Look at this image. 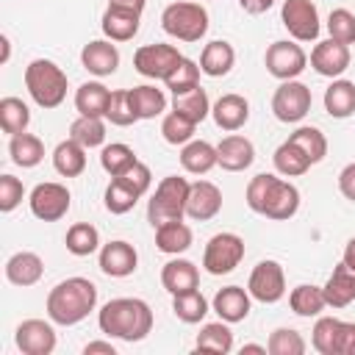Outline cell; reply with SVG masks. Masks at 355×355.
<instances>
[{"mask_svg":"<svg viewBox=\"0 0 355 355\" xmlns=\"http://www.w3.org/2000/svg\"><path fill=\"white\" fill-rule=\"evenodd\" d=\"M97 324H100V330L105 336L133 344V341H141V338L150 336V330H153V311L139 297H116V300H108L100 308Z\"/></svg>","mask_w":355,"mask_h":355,"instance_id":"6da1fadb","label":"cell"},{"mask_svg":"<svg viewBox=\"0 0 355 355\" xmlns=\"http://www.w3.org/2000/svg\"><path fill=\"white\" fill-rule=\"evenodd\" d=\"M247 205L266 219H291L300 208V191L272 172H261L247 183Z\"/></svg>","mask_w":355,"mask_h":355,"instance_id":"7a4b0ae2","label":"cell"},{"mask_svg":"<svg viewBox=\"0 0 355 355\" xmlns=\"http://www.w3.org/2000/svg\"><path fill=\"white\" fill-rule=\"evenodd\" d=\"M97 305V286L86 277H67L47 294V316L53 324H78Z\"/></svg>","mask_w":355,"mask_h":355,"instance_id":"3957f363","label":"cell"},{"mask_svg":"<svg viewBox=\"0 0 355 355\" xmlns=\"http://www.w3.org/2000/svg\"><path fill=\"white\" fill-rule=\"evenodd\" d=\"M67 72L50 58H33L25 67V86L39 108H58L67 97Z\"/></svg>","mask_w":355,"mask_h":355,"instance_id":"277c9868","label":"cell"},{"mask_svg":"<svg viewBox=\"0 0 355 355\" xmlns=\"http://www.w3.org/2000/svg\"><path fill=\"white\" fill-rule=\"evenodd\" d=\"M189 189L191 183L180 175H166L158 186L155 194L147 202V222L153 227L166 225V222H178L186 216V200H189Z\"/></svg>","mask_w":355,"mask_h":355,"instance_id":"5b68a950","label":"cell"},{"mask_svg":"<svg viewBox=\"0 0 355 355\" xmlns=\"http://www.w3.org/2000/svg\"><path fill=\"white\" fill-rule=\"evenodd\" d=\"M161 28L178 42H200L208 33V11L189 0L169 3L161 11Z\"/></svg>","mask_w":355,"mask_h":355,"instance_id":"8992f818","label":"cell"},{"mask_svg":"<svg viewBox=\"0 0 355 355\" xmlns=\"http://www.w3.org/2000/svg\"><path fill=\"white\" fill-rule=\"evenodd\" d=\"M244 258V239L236 233H216L208 239L202 252V266L208 275H227Z\"/></svg>","mask_w":355,"mask_h":355,"instance_id":"52a82bcc","label":"cell"},{"mask_svg":"<svg viewBox=\"0 0 355 355\" xmlns=\"http://www.w3.org/2000/svg\"><path fill=\"white\" fill-rule=\"evenodd\" d=\"M180 50L175 44H141L136 53H133V67L139 75L144 78H155V80H166L169 72L180 64Z\"/></svg>","mask_w":355,"mask_h":355,"instance_id":"ba28073f","label":"cell"},{"mask_svg":"<svg viewBox=\"0 0 355 355\" xmlns=\"http://www.w3.org/2000/svg\"><path fill=\"white\" fill-rule=\"evenodd\" d=\"M31 214L42 222H58L67 216L69 211V202H72V194L64 183H55V180H47V183H39L33 186L31 191Z\"/></svg>","mask_w":355,"mask_h":355,"instance_id":"9c48e42d","label":"cell"},{"mask_svg":"<svg viewBox=\"0 0 355 355\" xmlns=\"http://www.w3.org/2000/svg\"><path fill=\"white\" fill-rule=\"evenodd\" d=\"M266 72L277 80H294L305 67H308V55L297 42H272L266 47L263 55Z\"/></svg>","mask_w":355,"mask_h":355,"instance_id":"30bf717a","label":"cell"},{"mask_svg":"<svg viewBox=\"0 0 355 355\" xmlns=\"http://www.w3.org/2000/svg\"><path fill=\"white\" fill-rule=\"evenodd\" d=\"M311 89L305 83H300L297 78L294 80H283L277 89H275V97H272V111L280 122H300L308 111H311Z\"/></svg>","mask_w":355,"mask_h":355,"instance_id":"8fae6325","label":"cell"},{"mask_svg":"<svg viewBox=\"0 0 355 355\" xmlns=\"http://www.w3.org/2000/svg\"><path fill=\"white\" fill-rule=\"evenodd\" d=\"M247 291H250L252 300H258V302H263V305L280 302L283 294H286V275H283V266H280L277 261H261V263L250 272Z\"/></svg>","mask_w":355,"mask_h":355,"instance_id":"7c38bea8","label":"cell"},{"mask_svg":"<svg viewBox=\"0 0 355 355\" xmlns=\"http://www.w3.org/2000/svg\"><path fill=\"white\" fill-rule=\"evenodd\" d=\"M280 19L297 42H313L322 31L319 11L311 0H286L283 8H280Z\"/></svg>","mask_w":355,"mask_h":355,"instance_id":"4fadbf2b","label":"cell"},{"mask_svg":"<svg viewBox=\"0 0 355 355\" xmlns=\"http://www.w3.org/2000/svg\"><path fill=\"white\" fill-rule=\"evenodd\" d=\"M14 341L25 355H50L55 349V330L44 319H25L17 324Z\"/></svg>","mask_w":355,"mask_h":355,"instance_id":"5bb4252c","label":"cell"},{"mask_svg":"<svg viewBox=\"0 0 355 355\" xmlns=\"http://www.w3.org/2000/svg\"><path fill=\"white\" fill-rule=\"evenodd\" d=\"M222 211V191L211 180H197L189 189L186 200V216L194 222H208Z\"/></svg>","mask_w":355,"mask_h":355,"instance_id":"9a60e30c","label":"cell"},{"mask_svg":"<svg viewBox=\"0 0 355 355\" xmlns=\"http://www.w3.org/2000/svg\"><path fill=\"white\" fill-rule=\"evenodd\" d=\"M311 67L324 78L344 75L349 67V44H341L336 39L316 42V47L311 50Z\"/></svg>","mask_w":355,"mask_h":355,"instance_id":"2e32d148","label":"cell"},{"mask_svg":"<svg viewBox=\"0 0 355 355\" xmlns=\"http://www.w3.org/2000/svg\"><path fill=\"white\" fill-rule=\"evenodd\" d=\"M139 22H141V11L108 3V8L103 11L100 28H103L105 39H111V42H130L139 33Z\"/></svg>","mask_w":355,"mask_h":355,"instance_id":"e0dca14e","label":"cell"},{"mask_svg":"<svg viewBox=\"0 0 355 355\" xmlns=\"http://www.w3.org/2000/svg\"><path fill=\"white\" fill-rule=\"evenodd\" d=\"M255 161V147L247 136L230 133L216 144V166H222L225 172H244L247 166H252Z\"/></svg>","mask_w":355,"mask_h":355,"instance_id":"ac0fdd59","label":"cell"},{"mask_svg":"<svg viewBox=\"0 0 355 355\" xmlns=\"http://www.w3.org/2000/svg\"><path fill=\"white\" fill-rule=\"evenodd\" d=\"M80 64L86 72H92L97 78L114 75L119 67V50H116V44H111V39H94V42L83 44Z\"/></svg>","mask_w":355,"mask_h":355,"instance_id":"d6986e66","label":"cell"},{"mask_svg":"<svg viewBox=\"0 0 355 355\" xmlns=\"http://www.w3.org/2000/svg\"><path fill=\"white\" fill-rule=\"evenodd\" d=\"M211 116H214L216 128L233 133V130H239V128L247 125V119H250V103H247V97H241V94H236V92L222 94V97L211 105Z\"/></svg>","mask_w":355,"mask_h":355,"instance_id":"ffe728a7","label":"cell"},{"mask_svg":"<svg viewBox=\"0 0 355 355\" xmlns=\"http://www.w3.org/2000/svg\"><path fill=\"white\" fill-rule=\"evenodd\" d=\"M136 263H139V255L128 241H108L100 250V269L108 277H128L136 272Z\"/></svg>","mask_w":355,"mask_h":355,"instance_id":"44dd1931","label":"cell"},{"mask_svg":"<svg viewBox=\"0 0 355 355\" xmlns=\"http://www.w3.org/2000/svg\"><path fill=\"white\" fill-rule=\"evenodd\" d=\"M211 305L222 322H227V324L244 322L250 316V291H244L241 286H225L214 294Z\"/></svg>","mask_w":355,"mask_h":355,"instance_id":"7402d4cb","label":"cell"},{"mask_svg":"<svg viewBox=\"0 0 355 355\" xmlns=\"http://www.w3.org/2000/svg\"><path fill=\"white\" fill-rule=\"evenodd\" d=\"M42 275H44V263H42V258L36 252L22 250V252H14L6 261V277H8V283H14L19 288L36 286L42 280Z\"/></svg>","mask_w":355,"mask_h":355,"instance_id":"603a6c76","label":"cell"},{"mask_svg":"<svg viewBox=\"0 0 355 355\" xmlns=\"http://www.w3.org/2000/svg\"><path fill=\"white\" fill-rule=\"evenodd\" d=\"M161 286L175 297L183 291H191L200 286V269L186 258H172L161 269Z\"/></svg>","mask_w":355,"mask_h":355,"instance_id":"cb8c5ba5","label":"cell"},{"mask_svg":"<svg viewBox=\"0 0 355 355\" xmlns=\"http://www.w3.org/2000/svg\"><path fill=\"white\" fill-rule=\"evenodd\" d=\"M233 64H236V50H233V44L225 42V39L208 42V44L202 47V53H200V69H202L208 78H222V75H227V72L233 69Z\"/></svg>","mask_w":355,"mask_h":355,"instance_id":"d4e9b609","label":"cell"},{"mask_svg":"<svg viewBox=\"0 0 355 355\" xmlns=\"http://www.w3.org/2000/svg\"><path fill=\"white\" fill-rule=\"evenodd\" d=\"M322 291H324L327 308H347L349 302H355V275L347 269L344 261L333 269V275L327 277Z\"/></svg>","mask_w":355,"mask_h":355,"instance_id":"484cf974","label":"cell"},{"mask_svg":"<svg viewBox=\"0 0 355 355\" xmlns=\"http://www.w3.org/2000/svg\"><path fill=\"white\" fill-rule=\"evenodd\" d=\"M53 166L64 178H78L86 169V147L78 144L75 139H64L53 150Z\"/></svg>","mask_w":355,"mask_h":355,"instance_id":"4316f807","label":"cell"},{"mask_svg":"<svg viewBox=\"0 0 355 355\" xmlns=\"http://www.w3.org/2000/svg\"><path fill=\"white\" fill-rule=\"evenodd\" d=\"M180 166L191 175H205L216 166V147L202 141V139H191L183 144L180 150Z\"/></svg>","mask_w":355,"mask_h":355,"instance_id":"83f0119b","label":"cell"},{"mask_svg":"<svg viewBox=\"0 0 355 355\" xmlns=\"http://www.w3.org/2000/svg\"><path fill=\"white\" fill-rule=\"evenodd\" d=\"M191 239H194V233H191V227H189L183 219L166 222V225H158V227H155V247H158L161 252H166V255H180V252H186V250L191 247Z\"/></svg>","mask_w":355,"mask_h":355,"instance_id":"f1b7e54d","label":"cell"},{"mask_svg":"<svg viewBox=\"0 0 355 355\" xmlns=\"http://www.w3.org/2000/svg\"><path fill=\"white\" fill-rule=\"evenodd\" d=\"M111 100V89H105L100 80H86L75 92V108L86 116H105Z\"/></svg>","mask_w":355,"mask_h":355,"instance_id":"f546056e","label":"cell"},{"mask_svg":"<svg viewBox=\"0 0 355 355\" xmlns=\"http://www.w3.org/2000/svg\"><path fill=\"white\" fill-rule=\"evenodd\" d=\"M324 111L333 119H347L355 114V83L352 80H333L324 89Z\"/></svg>","mask_w":355,"mask_h":355,"instance_id":"4dcf8cb0","label":"cell"},{"mask_svg":"<svg viewBox=\"0 0 355 355\" xmlns=\"http://www.w3.org/2000/svg\"><path fill=\"white\" fill-rule=\"evenodd\" d=\"M8 155H11V161H14L17 166L31 169V166L42 164V158H44V144H42V139L33 136V133H17V136H11Z\"/></svg>","mask_w":355,"mask_h":355,"instance_id":"1f68e13d","label":"cell"},{"mask_svg":"<svg viewBox=\"0 0 355 355\" xmlns=\"http://www.w3.org/2000/svg\"><path fill=\"white\" fill-rule=\"evenodd\" d=\"M272 161H275L277 175H283V178H300V175H305L311 169V158L294 141H288V139L275 150Z\"/></svg>","mask_w":355,"mask_h":355,"instance_id":"d6a6232c","label":"cell"},{"mask_svg":"<svg viewBox=\"0 0 355 355\" xmlns=\"http://www.w3.org/2000/svg\"><path fill=\"white\" fill-rule=\"evenodd\" d=\"M130 105H133L139 119H155L166 108V94H164V89H155L150 83L133 86L130 89Z\"/></svg>","mask_w":355,"mask_h":355,"instance_id":"836d02e7","label":"cell"},{"mask_svg":"<svg viewBox=\"0 0 355 355\" xmlns=\"http://www.w3.org/2000/svg\"><path fill=\"white\" fill-rule=\"evenodd\" d=\"M288 305L297 316H319L324 308H327V300H324V291L313 283H302L297 288H291L288 294Z\"/></svg>","mask_w":355,"mask_h":355,"instance_id":"e575fe53","label":"cell"},{"mask_svg":"<svg viewBox=\"0 0 355 355\" xmlns=\"http://www.w3.org/2000/svg\"><path fill=\"white\" fill-rule=\"evenodd\" d=\"M194 347L200 352H216V355H227L233 349V333L227 327V322H208L202 324V330L197 333Z\"/></svg>","mask_w":355,"mask_h":355,"instance_id":"d590c367","label":"cell"},{"mask_svg":"<svg viewBox=\"0 0 355 355\" xmlns=\"http://www.w3.org/2000/svg\"><path fill=\"white\" fill-rule=\"evenodd\" d=\"M172 111L189 116L191 122H202L208 114H211V103H208V94L202 86H194L189 92H180L172 97Z\"/></svg>","mask_w":355,"mask_h":355,"instance_id":"8d00e7d4","label":"cell"},{"mask_svg":"<svg viewBox=\"0 0 355 355\" xmlns=\"http://www.w3.org/2000/svg\"><path fill=\"white\" fill-rule=\"evenodd\" d=\"M31 125V111L19 97H3L0 100V128L8 136L25 133Z\"/></svg>","mask_w":355,"mask_h":355,"instance_id":"74e56055","label":"cell"},{"mask_svg":"<svg viewBox=\"0 0 355 355\" xmlns=\"http://www.w3.org/2000/svg\"><path fill=\"white\" fill-rule=\"evenodd\" d=\"M172 311H175V316H178L180 322L197 324V322H202L205 313H208V300H205L197 288H191V291H183V294H175V297H172Z\"/></svg>","mask_w":355,"mask_h":355,"instance_id":"f35d334b","label":"cell"},{"mask_svg":"<svg viewBox=\"0 0 355 355\" xmlns=\"http://www.w3.org/2000/svg\"><path fill=\"white\" fill-rule=\"evenodd\" d=\"M341 319L336 316H319L313 324V349L322 355H338V338H341Z\"/></svg>","mask_w":355,"mask_h":355,"instance_id":"ab89813d","label":"cell"},{"mask_svg":"<svg viewBox=\"0 0 355 355\" xmlns=\"http://www.w3.org/2000/svg\"><path fill=\"white\" fill-rule=\"evenodd\" d=\"M69 139H75L86 150L100 147L105 141V122H103V116H86V114H80L69 125Z\"/></svg>","mask_w":355,"mask_h":355,"instance_id":"60d3db41","label":"cell"},{"mask_svg":"<svg viewBox=\"0 0 355 355\" xmlns=\"http://www.w3.org/2000/svg\"><path fill=\"white\" fill-rule=\"evenodd\" d=\"M64 244H67V250H69L72 255L83 258V255H92V252L100 247V233H97V227L89 225V222H75V225L67 230Z\"/></svg>","mask_w":355,"mask_h":355,"instance_id":"b9f144b4","label":"cell"},{"mask_svg":"<svg viewBox=\"0 0 355 355\" xmlns=\"http://www.w3.org/2000/svg\"><path fill=\"white\" fill-rule=\"evenodd\" d=\"M136 161H139L136 153H133L128 144H122V141H111V144H105L103 153H100V166H103L111 178H119V175L128 172Z\"/></svg>","mask_w":355,"mask_h":355,"instance_id":"7bdbcfd3","label":"cell"},{"mask_svg":"<svg viewBox=\"0 0 355 355\" xmlns=\"http://www.w3.org/2000/svg\"><path fill=\"white\" fill-rule=\"evenodd\" d=\"M288 141H294V144L311 158V164H319V161L327 155V139H324V133H322L319 128L302 125V128H297V130L288 136Z\"/></svg>","mask_w":355,"mask_h":355,"instance_id":"ee69618b","label":"cell"},{"mask_svg":"<svg viewBox=\"0 0 355 355\" xmlns=\"http://www.w3.org/2000/svg\"><path fill=\"white\" fill-rule=\"evenodd\" d=\"M103 202H105V211L119 216V214H128L139 202V194L130 186H125L119 178H111V183H108V189L103 194Z\"/></svg>","mask_w":355,"mask_h":355,"instance_id":"f6af8a7d","label":"cell"},{"mask_svg":"<svg viewBox=\"0 0 355 355\" xmlns=\"http://www.w3.org/2000/svg\"><path fill=\"white\" fill-rule=\"evenodd\" d=\"M200 67L191 61V58H180V64L169 72V78L164 80L166 83V89L172 92V94H180V92H189V89H194V86H200Z\"/></svg>","mask_w":355,"mask_h":355,"instance_id":"bcb514c9","label":"cell"},{"mask_svg":"<svg viewBox=\"0 0 355 355\" xmlns=\"http://www.w3.org/2000/svg\"><path fill=\"white\" fill-rule=\"evenodd\" d=\"M105 119L111 125H119V128H128L133 125L139 116L130 105V89H116L111 92V100H108V111H105Z\"/></svg>","mask_w":355,"mask_h":355,"instance_id":"7dc6e473","label":"cell"},{"mask_svg":"<svg viewBox=\"0 0 355 355\" xmlns=\"http://www.w3.org/2000/svg\"><path fill=\"white\" fill-rule=\"evenodd\" d=\"M194 128H197V122H191L189 116H183L178 111H169L161 119V133H164V139L169 144H186V141H191Z\"/></svg>","mask_w":355,"mask_h":355,"instance_id":"c3c4849f","label":"cell"},{"mask_svg":"<svg viewBox=\"0 0 355 355\" xmlns=\"http://www.w3.org/2000/svg\"><path fill=\"white\" fill-rule=\"evenodd\" d=\"M266 349H269V355H302L305 352V338L291 327H277L269 336Z\"/></svg>","mask_w":355,"mask_h":355,"instance_id":"681fc988","label":"cell"},{"mask_svg":"<svg viewBox=\"0 0 355 355\" xmlns=\"http://www.w3.org/2000/svg\"><path fill=\"white\" fill-rule=\"evenodd\" d=\"M327 31H330V39L341 44H355V14L347 8H333L327 17Z\"/></svg>","mask_w":355,"mask_h":355,"instance_id":"f907efd6","label":"cell"},{"mask_svg":"<svg viewBox=\"0 0 355 355\" xmlns=\"http://www.w3.org/2000/svg\"><path fill=\"white\" fill-rule=\"evenodd\" d=\"M22 194H25V186L19 178L14 175H0V211L8 214L14 211L19 202H22Z\"/></svg>","mask_w":355,"mask_h":355,"instance_id":"816d5d0a","label":"cell"},{"mask_svg":"<svg viewBox=\"0 0 355 355\" xmlns=\"http://www.w3.org/2000/svg\"><path fill=\"white\" fill-rule=\"evenodd\" d=\"M119 180H122L125 186H130V189L141 197V194H147V189H150V183H153V175H150V166H147V164L136 161L128 172L119 175Z\"/></svg>","mask_w":355,"mask_h":355,"instance_id":"f5cc1de1","label":"cell"},{"mask_svg":"<svg viewBox=\"0 0 355 355\" xmlns=\"http://www.w3.org/2000/svg\"><path fill=\"white\" fill-rule=\"evenodd\" d=\"M338 191H341L349 202H355V161L347 164V166L338 172Z\"/></svg>","mask_w":355,"mask_h":355,"instance_id":"db71d44e","label":"cell"},{"mask_svg":"<svg viewBox=\"0 0 355 355\" xmlns=\"http://www.w3.org/2000/svg\"><path fill=\"white\" fill-rule=\"evenodd\" d=\"M338 355H355V322H344V324H341Z\"/></svg>","mask_w":355,"mask_h":355,"instance_id":"11a10c76","label":"cell"},{"mask_svg":"<svg viewBox=\"0 0 355 355\" xmlns=\"http://www.w3.org/2000/svg\"><path fill=\"white\" fill-rule=\"evenodd\" d=\"M239 6L247 11V14H263L275 6V0H239Z\"/></svg>","mask_w":355,"mask_h":355,"instance_id":"9f6ffc18","label":"cell"},{"mask_svg":"<svg viewBox=\"0 0 355 355\" xmlns=\"http://www.w3.org/2000/svg\"><path fill=\"white\" fill-rule=\"evenodd\" d=\"M83 352H86V355H94V352H100V355H116V349H114L111 341H89V344L83 347Z\"/></svg>","mask_w":355,"mask_h":355,"instance_id":"6f0895ef","label":"cell"},{"mask_svg":"<svg viewBox=\"0 0 355 355\" xmlns=\"http://www.w3.org/2000/svg\"><path fill=\"white\" fill-rule=\"evenodd\" d=\"M344 263H347V269L355 275V236L347 241V247H344V258H341Z\"/></svg>","mask_w":355,"mask_h":355,"instance_id":"680465c9","label":"cell"},{"mask_svg":"<svg viewBox=\"0 0 355 355\" xmlns=\"http://www.w3.org/2000/svg\"><path fill=\"white\" fill-rule=\"evenodd\" d=\"M111 3H114V6H125V8H136V11H141L147 0H111Z\"/></svg>","mask_w":355,"mask_h":355,"instance_id":"91938a15","label":"cell"},{"mask_svg":"<svg viewBox=\"0 0 355 355\" xmlns=\"http://www.w3.org/2000/svg\"><path fill=\"white\" fill-rule=\"evenodd\" d=\"M244 352H261V355H266L269 349L261 347V344H244V347H241V355H244Z\"/></svg>","mask_w":355,"mask_h":355,"instance_id":"94428289","label":"cell"},{"mask_svg":"<svg viewBox=\"0 0 355 355\" xmlns=\"http://www.w3.org/2000/svg\"><path fill=\"white\" fill-rule=\"evenodd\" d=\"M0 44H3V58H0V61L6 64V61H8V53H11V44H8V36H0Z\"/></svg>","mask_w":355,"mask_h":355,"instance_id":"6125c7cd","label":"cell"}]
</instances>
